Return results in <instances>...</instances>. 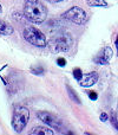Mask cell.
<instances>
[{
    "instance_id": "cell-1",
    "label": "cell",
    "mask_w": 118,
    "mask_h": 135,
    "mask_svg": "<svg viewBox=\"0 0 118 135\" xmlns=\"http://www.w3.org/2000/svg\"><path fill=\"white\" fill-rule=\"evenodd\" d=\"M24 13L25 17L30 21L35 24H40L45 21L47 17V8L37 0L33 2H26L25 8H24Z\"/></svg>"
},
{
    "instance_id": "cell-2",
    "label": "cell",
    "mask_w": 118,
    "mask_h": 135,
    "mask_svg": "<svg viewBox=\"0 0 118 135\" xmlns=\"http://www.w3.org/2000/svg\"><path fill=\"white\" fill-rule=\"evenodd\" d=\"M73 39L70 33H59L50 40L49 46L52 52H66L71 49Z\"/></svg>"
},
{
    "instance_id": "cell-3",
    "label": "cell",
    "mask_w": 118,
    "mask_h": 135,
    "mask_svg": "<svg viewBox=\"0 0 118 135\" xmlns=\"http://www.w3.org/2000/svg\"><path fill=\"white\" fill-rule=\"evenodd\" d=\"M23 36L26 42L37 47H45L47 45L46 37L44 36V33L33 26H26L23 32Z\"/></svg>"
},
{
    "instance_id": "cell-4",
    "label": "cell",
    "mask_w": 118,
    "mask_h": 135,
    "mask_svg": "<svg viewBox=\"0 0 118 135\" xmlns=\"http://www.w3.org/2000/svg\"><path fill=\"white\" fill-rule=\"evenodd\" d=\"M30 120V112L25 107H17L13 113L12 127L17 133H21Z\"/></svg>"
},
{
    "instance_id": "cell-5",
    "label": "cell",
    "mask_w": 118,
    "mask_h": 135,
    "mask_svg": "<svg viewBox=\"0 0 118 135\" xmlns=\"http://www.w3.org/2000/svg\"><path fill=\"white\" fill-rule=\"evenodd\" d=\"M63 18L72 21L77 25H84L88 21V14L83 8L78 6H73L63 14Z\"/></svg>"
},
{
    "instance_id": "cell-6",
    "label": "cell",
    "mask_w": 118,
    "mask_h": 135,
    "mask_svg": "<svg viewBox=\"0 0 118 135\" xmlns=\"http://www.w3.org/2000/svg\"><path fill=\"white\" fill-rule=\"evenodd\" d=\"M37 115L44 123L49 124L50 127L59 128V127L61 126V121H60L59 117H57L56 115L52 114V113H50V112H39Z\"/></svg>"
},
{
    "instance_id": "cell-7",
    "label": "cell",
    "mask_w": 118,
    "mask_h": 135,
    "mask_svg": "<svg viewBox=\"0 0 118 135\" xmlns=\"http://www.w3.org/2000/svg\"><path fill=\"white\" fill-rule=\"evenodd\" d=\"M112 55H114L112 49L109 46H106L102 50L100 55H98V56L95 58V62L97 64H100V65H106V64H109L110 59L112 58Z\"/></svg>"
},
{
    "instance_id": "cell-8",
    "label": "cell",
    "mask_w": 118,
    "mask_h": 135,
    "mask_svg": "<svg viewBox=\"0 0 118 135\" xmlns=\"http://www.w3.org/2000/svg\"><path fill=\"white\" fill-rule=\"evenodd\" d=\"M98 81V74L96 71H92L90 74L85 75V76L81 77V79L79 81V84L83 88H89V86H92L97 83Z\"/></svg>"
},
{
    "instance_id": "cell-9",
    "label": "cell",
    "mask_w": 118,
    "mask_h": 135,
    "mask_svg": "<svg viewBox=\"0 0 118 135\" xmlns=\"http://www.w3.org/2000/svg\"><path fill=\"white\" fill-rule=\"evenodd\" d=\"M31 134L32 135H53V131L46 128V127H34V128L31 131Z\"/></svg>"
},
{
    "instance_id": "cell-10",
    "label": "cell",
    "mask_w": 118,
    "mask_h": 135,
    "mask_svg": "<svg viewBox=\"0 0 118 135\" xmlns=\"http://www.w3.org/2000/svg\"><path fill=\"white\" fill-rule=\"evenodd\" d=\"M13 33V27L9 26L7 23L0 20V35L2 36H11Z\"/></svg>"
},
{
    "instance_id": "cell-11",
    "label": "cell",
    "mask_w": 118,
    "mask_h": 135,
    "mask_svg": "<svg viewBox=\"0 0 118 135\" xmlns=\"http://www.w3.org/2000/svg\"><path fill=\"white\" fill-rule=\"evenodd\" d=\"M89 6L92 7H106L107 2L105 0H86Z\"/></svg>"
},
{
    "instance_id": "cell-12",
    "label": "cell",
    "mask_w": 118,
    "mask_h": 135,
    "mask_svg": "<svg viewBox=\"0 0 118 135\" xmlns=\"http://www.w3.org/2000/svg\"><path fill=\"white\" fill-rule=\"evenodd\" d=\"M66 89H67V94H69L70 98H71L73 102H76V103H78V104H80V98L78 97V95H77L76 91H74L70 85H66Z\"/></svg>"
},
{
    "instance_id": "cell-13",
    "label": "cell",
    "mask_w": 118,
    "mask_h": 135,
    "mask_svg": "<svg viewBox=\"0 0 118 135\" xmlns=\"http://www.w3.org/2000/svg\"><path fill=\"white\" fill-rule=\"evenodd\" d=\"M31 71H32V74H34V75H44L45 69L42 65H37V66L31 68Z\"/></svg>"
},
{
    "instance_id": "cell-14",
    "label": "cell",
    "mask_w": 118,
    "mask_h": 135,
    "mask_svg": "<svg viewBox=\"0 0 118 135\" xmlns=\"http://www.w3.org/2000/svg\"><path fill=\"white\" fill-rule=\"evenodd\" d=\"M73 77L77 79V81H80L81 77H83V72H81V69H79V68H76V69L73 70Z\"/></svg>"
},
{
    "instance_id": "cell-15",
    "label": "cell",
    "mask_w": 118,
    "mask_h": 135,
    "mask_svg": "<svg viewBox=\"0 0 118 135\" xmlns=\"http://www.w3.org/2000/svg\"><path fill=\"white\" fill-rule=\"evenodd\" d=\"M111 123H112V126L115 127V129L118 131V117H117V114L115 112L111 114Z\"/></svg>"
},
{
    "instance_id": "cell-16",
    "label": "cell",
    "mask_w": 118,
    "mask_h": 135,
    "mask_svg": "<svg viewBox=\"0 0 118 135\" xmlns=\"http://www.w3.org/2000/svg\"><path fill=\"white\" fill-rule=\"evenodd\" d=\"M89 97H90V100L96 101L98 98V95H97V93H95V91H89Z\"/></svg>"
},
{
    "instance_id": "cell-17",
    "label": "cell",
    "mask_w": 118,
    "mask_h": 135,
    "mask_svg": "<svg viewBox=\"0 0 118 135\" xmlns=\"http://www.w3.org/2000/svg\"><path fill=\"white\" fill-rule=\"evenodd\" d=\"M57 64L63 68V66H65V64H66V61H65V58H63V57H59V58L57 59Z\"/></svg>"
},
{
    "instance_id": "cell-18",
    "label": "cell",
    "mask_w": 118,
    "mask_h": 135,
    "mask_svg": "<svg viewBox=\"0 0 118 135\" xmlns=\"http://www.w3.org/2000/svg\"><path fill=\"white\" fill-rule=\"evenodd\" d=\"M107 114L106 113H102V114H100V121H103V122H105L107 120Z\"/></svg>"
},
{
    "instance_id": "cell-19",
    "label": "cell",
    "mask_w": 118,
    "mask_h": 135,
    "mask_svg": "<svg viewBox=\"0 0 118 135\" xmlns=\"http://www.w3.org/2000/svg\"><path fill=\"white\" fill-rule=\"evenodd\" d=\"M46 1L51 2V4H57V2H61V1H65V0H46Z\"/></svg>"
},
{
    "instance_id": "cell-20",
    "label": "cell",
    "mask_w": 118,
    "mask_h": 135,
    "mask_svg": "<svg viewBox=\"0 0 118 135\" xmlns=\"http://www.w3.org/2000/svg\"><path fill=\"white\" fill-rule=\"evenodd\" d=\"M116 47H117V54H118V37L116 38Z\"/></svg>"
},
{
    "instance_id": "cell-21",
    "label": "cell",
    "mask_w": 118,
    "mask_h": 135,
    "mask_svg": "<svg viewBox=\"0 0 118 135\" xmlns=\"http://www.w3.org/2000/svg\"><path fill=\"white\" fill-rule=\"evenodd\" d=\"M33 1H37V0H25V2H33Z\"/></svg>"
},
{
    "instance_id": "cell-22",
    "label": "cell",
    "mask_w": 118,
    "mask_h": 135,
    "mask_svg": "<svg viewBox=\"0 0 118 135\" xmlns=\"http://www.w3.org/2000/svg\"><path fill=\"white\" fill-rule=\"evenodd\" d=\"M1 11H2V7H1V5H0V13H1Z\"/></svg>"
},
{
    "instance_id": "cell-23",
    "label": "cell",
    "mask_w": 118,
    "mask_h": 135,
    "mask_svg": "<svg viewBox=\"0 0 118 135\" xmlns=\"http://www.w3.org/2000/svg\"><path fill=\"white\" fill-rule=\"evenodd\" d=\"M117 117H118V112H117Z\"/></svg>"
}]
</instances>
